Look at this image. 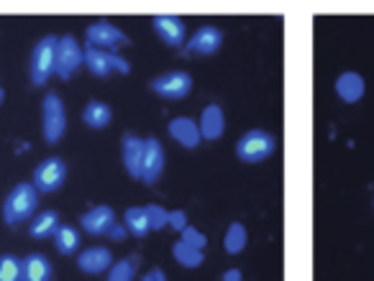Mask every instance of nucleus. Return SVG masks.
Masks as SVG:
<instances>
[{
    "instance_id": "7",
    "label": "nucleus",
    "mask_w": 374,
    "mask_h": 281,
    "mask_svg": "<svg viewBox=\"0 0 374 281\" xmlns=\"http://www.w3.org/2000/svg\"><path fill=\"white\" fill-rule=\"evenodd\" d=\"M151 92L164 100H182V97L190 95L192 90V75L190 72H182V69H175V72H164L149 82Z\"/></svg>"
},
{
    "instance_id": "32",
    "label": "nucleus",
    "mask_w": 374,
    "mask_h": 281,
    "mask_svg": "<svg viewBox=\"0 0 374 281\" xmlns=\"http://www.w3.org/2000/svg\"><path fill=\"white\" fill-rule=\"evenodd\" d=\"M141 281H167V273L162 271V269H151Z\"/></svg>"
},
{
    "instance_id": "20",
    "label": "nucleus",
    "mask_w": 374,
    "mask_h": 281,
    "mask_svg": "<svg viewBox=\"0 0 374 281\" xmlns=\"http://www.w3.org/2000/svg\"><path fill=\"white\" fill-rule=\"evenodd\" d=\"M110 120H113V107L108 103H103V100H90L85 110H82V123L88 128H108Z\"/></svg>"
},
{
    "instance_id": "8",
    "label": "nucleus",
    "mask_w": 374,
    "mask_h": 281,
    "mask_svg": "<svg viewBox=\"0 0 374 281\" xmlns=\"http://www.w3.org/2000/svg\"><path fill=\"white\" fill-rule=\"evenodd\" d=\"M85 44L95 49H105V51H116L121 46H128L131 39L110 21H95L85 29Z\"/></svg>"
},
{
    "instance_id": "2",
    "label": "nucleus",
    "mask_w": 374,
    "mask_h": 281,
    "mask_svg": "<svg viewBox=\"0 0 374 281\" xmlns=\"http://www.w3.org/2000/svg\"><path fill=\"white\" fill-rule=\"evenodd\" d=\"M57 44H60V36H44L34 46V54H31V85L34 88H44L51 75H57Z\"/></svg>"
},
{
    "instance_id": "22",
    "label": "nucleus",
    "mask_w": 374,
    "mask_h": 281,
    "mask_svg": "<svg viewBox=\"0 0 374 281\" xmlns=\"http://www.w3.org/2000/svg\"><path fill=\"white\" fill-rule=\"evenodd\" d=\"M123 225L128 228V233L134 238H147L151 233V220H149V213L147 207H128L123 213Z\"/></svg>"
},
{
    "instance_id": "28",
    "label": "nucleus",
    "mask_w": 374,
    "mask_h": 281,
    "mask_svg": "<svg viewBox=\"0 0 374 281\" xmlns=\"http://www.w3.org/2000/svg\"><path fill=\"white\" fill-rule=\"evenodd\" d=\"M149 220H151V230H162L169 225V210H164L162 204H147Z\"/></svg>"
},
{
    "instance_id": "30",
    "label": "nucleus",
    "mask_w": 374,
    "mask_h": 281,
    "mask_svg": "<svg viewBox=\"0 0 374 281\" xmlns=\"http://www.w3.org/2000/svg\"><path fill=\"white\" fill-rule=\"evenodd\" d=\"M187 225H190V223H187V213H185V210H169V228H175V230H179V233H182Z\"/></svg>"
},
{
    "instance_id": "19",
    "label": "nucleus",
    "mask_w": 374,
    "mask_h": 281,
    "mask_svg": "<svg viewBox=\"0 0 374 281\" xmlns=\"http://www.w3.org/2000/svg\"><path fill=\"white\" fill-rule=\"evenodd\" d=\"M336 95L341 97L344 103H359L364 95V77L359 72H344L341 77L336 79Z\"/></svg>"
},
{
    "instance_id": "6",
    "label": "nucleus",
    "mask_w": 374,
    "mask_h": 281,
    "mask_svg": "<svg viewBox=\"0 0 374 281\" xmlns=\"http://www.w3.org/2000/svg\"><path fill=\"white\" fill-rule=\"evenodd\" d=\"M64 179H67V164L62 161L60 156H49V159H44V161L34 169L31 185L36 187L39 194H51L64 185Z\"/></svg>"
},
{
    "instance_id": "21",
    "label": "nucleus",
    "mask_w": 374,
    "mask_h": 281,
    "mask_svg": "<svg viewBox=\"0 0 374 281\" xmlns=\"http://www.w3.org/2000/svg\"><path fill=\"white\" fill-rule=\"evenodd\" d=\"M51 261L44 253H29L23 258V281H51Z\"/></svg>"
},
{
    "instance_id": "26",
    "label": "nucleus",
    "mask_w": 374,
    "mask_h": 281,
    "mask_svg": "<svg viewBox=\"0 0 374 281\" xmlns=\"http://www.w3.org/2000/svg\"><path fill=\"white\" fill-rule=\"evenodd\" d=\"M0 281H23V258L0 253Z\"/></svg>"
},
{
    "instance_id": "11",
    "label": "nucleus",
    "mask_w": 374,
    "mask_h": 281,
    "mask_svg": "<svg viewBox=\"0 0 374 281\" xmlns=\"http://www.w3.org/2000/svg\"><path fill=\"white\" fill-rule=\"evenodd\" d=\"M151 26H154L157 36L162 39V44H167V46H185L187 44V26L179 16L159 13V16L151 18Z\"/></svg>"
},
{
    "instance_id": "27",
    "label": "nucleus",
    "mask_w": 374,
    "mask_h": 281,
    "mask_svg": "<svg viewBox=\"0 0 374 281\" xmlns=\"http://www.w3.org/2000/svg\"><path fill=\"white\" fill-rule=\"evenodd\" d=\"M136 269H138V256H128V258H121L110 266L108 271V281H134L136 276Z\"/></svg>"
},
{
    "instance_id": "33",
    "label": "nucleus",
    "mask_w": 374,
    "mask_h": 281,
    "mask_svg": "<svg viewBox=\"0 0 374 281\" xmlns=\"http://www.w3.org/2000/svg\"><path fill=\"white\" fill-rule=\"evenodd\" d=\"M221 281H244V273L238 271V269H228V271H223Z\"/></svg>"
},
{
    "instance_id": "17",
    "label": "nucleus",
    "mask_w": 374,
    "mask_h": 281,
    "mask_svg": "<svg viewBox=\"0 0 374 281\" xmlns=\"http://www.w3.org/2000/svg\"><path fill=\"white\" fill-rule=\"evenodd\" d=\"M169 138H175L182 148H197L200 146V141H203V136H200V126H197V120H192V118H172L169 120Z\"/></svg>"
},
{
    "instance_id": "4",
    "label": "nucleus",
    "mask_w": 374,
    "mask_h": 281,
    "mask_svg": "<svg viewBox=\"0 0 374 281\" xmlns=\"http://www.w3.org/2000/svg\"><path fill=\"white\" fill-rule=\"evenodd\" d=\"M85 67L92 77L105 79L110 77L113 72H121V75H128L131 72V64L126 59L119 57L116 51H105V49H95L85 44Z\"/></svg>"
},
{
    "instance_id": "5",
    "label": "nucleus",
    "mask_w": 374,
    "mask_h": 281,
    "mask_svg": "<svg viewBox=\"0 0 374 281\" xmlns=\"http://www.w3.org/2000/svg\"><path fill=\"white\" fill-rule=\"evenodd\" d=\"M41 113H44L41 131H44L47 144H57V141L64 136V131H67V110H64L62 97L60 95L44 97V103H41Z\"/></svg>"
},
{
    "instance_id": "1",
    "label": "nucleus",
    "mask_w": 374,
    "mask_h": 281,
    "mask_svg": "<svg viewBox=\"0 0 374 281\" xmlns=\"http://www.w3.org/2000/svg\"><path fill=\"white\" fill-rule=\"evenodd\" d=\"M39 207V192L31 182H18V185L10 189V194L3 202V220L8 225L26 223L36 215Z\"/></svg>"
},
{
    "instance_id": "34",
    "label": "nucleus",
    "mask_w": 374,
    "mask_h": 281,
    "mask_svg": "<svg viewBox=\"0 0 374 281\" xmlns=\"http://www.w3.org/2000/svg\"><path fill=\"white\" fill-rule=\"evenodd\" d=\"M5 103V90H3V85H0V105Z\"/></svg>"
},
{
    "instance_id": "31",
    "label": "nucleus",
    "mask_w": 374,
    "mask_h": 281,
    "mask_svg": "<svg viewBox=\"0 0 374 281\" xmlns=\"http://www.w3.org/2000/svg\"><path fill=\"white\" fill-rule=\"evenodd\" d=\"M128 235H131V233H128V228H126V225H119V223H116V225H113V228H110V233H108V238H110V241H126V238H128Z\"/></svg>"
},
{
    "instance_id": "3",
    "label": "nucleus",
    "mask_w": 374,
    "mask_h": 281,
    "mask_svg": "<svg viewBox=\"0 0 374 281\" xmlns=\"http://www.w3.org/2000/svg\"><path fill=\"white\" fill-rule=\"evenodd\" d=\"M275 148H277V138L272 136V133L262 131V128L247 131V133L236 141V156L244 161V164L266 161L269 156L275 154Z\"/></svg>"
},
{
    "instance_id": "18",
    "label": "nucleus",
    "mask_w": 374,
    "mask_h": 281,
    "mask_svg": "<svg viewBox=\"0 0 374 281\" xmlns=\"http://www.w3.org/2000/svg\"><path fill=\"white\" fill-rule=\"evenodd\" d=\"M60 213L57 210H44V213L34 215L29 225V235L36 238V241H44V238H54V233L60 230Z\"/></svg>"
},
{
    "instance_id": "29",
    "label": "nucleus",
    "mask_w": 374,
    "mask_h": 281,
    "mask_svg": "<svg viewBox=\"0 0 374 281\" xmlns=\"http://www.w3.org/2000/svg\"><path fill=\"white\" fill-rule=\"evenodd\" d=\"M179 241H185L187 245H192V248H200V251H205L208 245V235L200 233L197 228H192V225H187L185 230H182V238Z\"/></svg>"
},
{
    "instance_id": "23",
    "label": "nucleus",
    "mask_w": 374,
    "mask_h": 281,
    "mask_svg": "<svg viewBox=\"0 0 374 281\" xmlns=\"http://www.w3.org/2000/svg\"><path fill=\"white\" fill-rule=\"evenodd\" d=\"M172 256H175V261H177L182 269H197V266L205 263V253L200 251V248L187 245L185 241H175V245H172Z\"/></svg>"
},
{
    "instance_id": "12",
    "label": "nucleus",
    "mask_w": 374,
    "mask_h": 281,
    "mask_svg": "<svg viewBox=\"0 0 374 281\" xmlns=\"http://www.w3.org/2000/svg\"><path fill=\"white\" fill-rule=\"evenodd\" d=\"M119 223L116 220V210L108 207V204H98V207H92L88 213L79 217V225H82V230L88 235H108L110 228Z\"/></svg>"
},
{
    "instance_id": "14",
    "label": "nucleus",
    "mask_w": 374,
    "mask_h": 281,
    "mask_svg": "<svg viewBox=\"0 0 374 281\" xmlns=\"http://www.w3.org/2000/svg\"><path fill=\"white\" fill-rule=\"evenodd\" d=\"M197 126H200V136H203V141H218V138L226 133V116H223V107L218 105V103L205 105L203 107V113H200Z\"/></svg>"
},
{
    "instance_id": "25",
    "label": "nucleus",
    "mask_w": 374,
    "mask_h": 281,
    "mask_svg": "<svg viewBox=\"0 0 374 281\" xmlns=\"http://www.w3.org/2000/svg\"><path fill=\"white\" fill-rule=\"evenodd\" d=\"M249 243V230L244 223H231L226 230V238H223V251L228 253V256H236V253H241L244 248H247Z\"/></svg>"
},
{
    "instance_id": "9",
    "label": "nucleus",
    "mask_w": 374,
    "mask_h": 281,
    "mask_svg": "<svg viewBox=\"0 0 374 281\" xmlns=\"http://www.w3.org/2000/svg\"><path fill=\"white\" fill-rule=\"evenodd\" d=\"M85 64V46H79L75 36H62L57 44V75L62 79H72V75Z\"/></svg>"
},
{
    "instance_id": "10",
    "label": "nucleus",
    "mask_w": 374,
    "mask_h": 281,
    "mask_svg": "<svg viewBox=\"0 0 374 281\" xmlns=\"http://www.w3.org/2000/svg\"><path fill=\"white\" fill-rule=\"evenodd\" d=\"M223 46V31L218 26H200L195 36H190L187 44L182 46L185 54H197V57H213Z\"/></svg>"
},
{
    "instance_id": "13",
    "label": "nucleus",
    "mask_w": 374,
    "mask_h": 281,
    "mask_svg": "<svg viewBox=\"0 0 374 281\" xmlns=\"http://www.w3.org/2000/svg\"><path fill=\"white\" fill-rule=\"evenodd\" d=\"M144 151H147V138H138L134 133L123 136V166L131 179L141 182V172H144Z\"/></svg>"
},
{
    "instance_id": "15",
    "label": "nucleus",
    "mask_w": 374,
    "mask_h": 281,
    "mask_svg": "<svg viewBox=\"0 0 374 281\" xmlns=\"http://www.w3.org/2000/svg\"><path fill=\"white\" fill-rule=\"evenodd\" d=\"M164 172V146L159 138H147V151H144V172H141V182L144 185H154Z\"/></svg>"
},
{
    "instance_id": "24",
    "label": "nucleus",
    "mask_w": 374,
    "mask_h": 281,
    "mask_svg": "<svg viewBox=\"0 0 374 281\" xmlns=\"http://www.w3.org/2000/svg\"><path fill=\"white\" fill-rule=\"evenodd\" d=\"M54 248L62 253V256H75L79 248V230L75 225L62 223L60 230L54 233Z\"/></svg>"
},
{
    "instance_id": "16",
    "label": "nucleus",
    "mask_w": 374,
    "mask_h": 281,
    "mask_svg": "<svg viewBox=\"0 0 374 281\" xmlns=\"http://www.w3.org/2000/svg\"><path fill=\"white\" fill-rule=\"evenodd\" d=\"M113 253L108 248H85V251L77 256V269L82 273H90V276H98V273H105L110 271V266H113Z\"/></svg>"
}]
</instances>
